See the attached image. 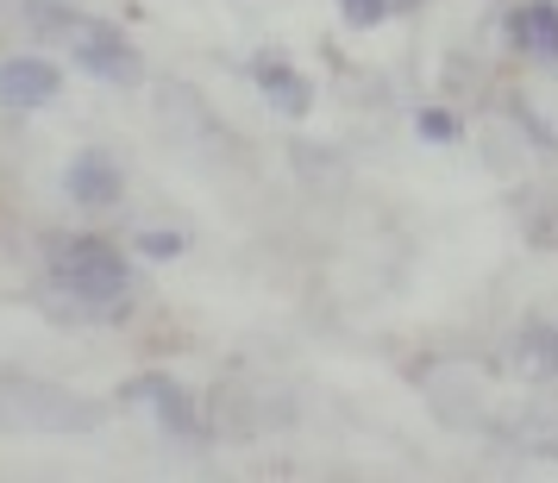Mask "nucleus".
I'll list each match as a JSON object with an SVG mask.
<instances>
[{
	"label": "nucleus",
	"instance_id": "1",
	"mask_svg": "<svg viewBox=\"0 0 558 483\" xmlns=\"http://www.w3.org/2000/svg\"><path fill=\"white\" fill-rule=\"evenodd\" d=\"M51 277L63 295H76L88 307H120L132 289V264L107 239L95 232H76V239H57L51 245Z\"/></svg>",
	"mask_w": 558,
	"mask_h": 483
},
{
	"label": "nucleus",
	"instance_id": "2",
	"mask_svg": "<svg viewBox=\"0 0 558 483\" xmlns=\"http://www.w3.org/2000/svg\"><path fill=\"white\" fill-rule=\"evenodd\" d=\"M70 51L88 76L113 82V88H138L145 82V57L132 51L113 26H88V20H70Z\"/></svg>",
	"mask_w": 558,
	"mask_h": 483
},
{
	"label": "nucleus",
	"instance_id": "3",
	"mask_svg": "<svg viewBox=\"0 0 558 483\" xmlns=\"http://www.w3.org/2000/svg\"><path fill=\"white\" fill-rule=\"evenodd\" d=\"M63 76H57V63L45 57H7L0 63V107H13V113H32V107H51Z\"/></svg>",
	"mask_w": 558,
	"mask_h": 483
},
{
	"label": "nucleus",
	"instance_id": "4",
	"mask_svg": "<svg viewBox=\"0 0 558 483\" xmlns=\"http://www.w3.org/2000/svg\"><path fill=\"white\" fill-rule=\"evenodd\" d=\"M63 189H70L76 207H113L126 182H120V164H113L107 152H76L70 170H63Z\"/></svg>",
	"mask_w": 558,
	"mask_h": 483
},
{
	"label": "nucleus",
	"instance_id": "5",
	"mask_svg": "<svg viewBox=\"0 0 558 483\" xmlns=\"http://www.w3.org/2000/svg\"><path fill=\"white\" fill-rule=\"evenodd\" d=\"M508 45L527 51V57H539V63H553L558 57V7L553 0H527V7H514V20H508Z\"/></svg>",
	"mask_w": 558,
	"mask_h": 483
},
{
	"label": "nucleus",
	"instance_id": "6",
	"mask_svg": "<svg viewBox=\"0 0 558 483\" xmlns=\"http://www.w3.org/2000/svg\"><path fill=\"white\" fill-rule=\"evenodd\" d=\"M252 82L264 88V101L277 107V113H289V120H302L307 107H314V88H307L302 70H289V63H277V57H257L252 63Z\"/></svg>",
	"mask_w": 558,
	"mask_h": 483
},
{
	"label": "nucleus",
	"instance_id": "7",
	"mask_svg": "<svg viewBox=\"0 0 558 483\" xmlns=\"http://www.w3.org/2000/svg\"><path fill=\"white\" fill-rule=\"evenodd\" d=\"M126 402L151 408V414H157L170 433H189V427H195V408H189V396H182V383H170V377H138V383L126 389Z\"/></svg>",
	"mask_w": 558,
	"mask_h": 483
},
{
	"label": "nucleus",
	"instance_id": "8",
	"mask_svg": "<svg viewBox=\"0 0 558 483\" xmlns=\"http://www.w3.org/2000/svg\"><path fill=\"white\" fill-rule=\"evenodd\" d=\"M339 7H345V20H352V26H383L396 7H414V0H339Z\"/></svg>",
	"mask_w": 558,
	"mask_h": 483
},
{
	"label": "nucleus",
	"instance_id": "9",
	"mask_svg": "<svg viewBox=\"0 0 558 483\" xmlns=\"http://www.w3.org/2000/svg\"><path fill=\"white\" fill-rule=\"evenodd\" d=\"M414 126H421V138H427V145H458V132H464V126H458V113H439V107H427Z\"/></svg>",
	"mask_w": 558,
	"mask_h": 483
},
{
	"label": "nucleus",
	"instance_id": "10",
	"mask_svg": "<svg viewBox=\"0 0 558 483\" xmlns=\"http://www.w3.org/2000/svg\"><path fill=\"white\" fill-rule=\"evenodd\" d=\"M138 245H145V257H177V252H182V239H177V232H145Z\"/></svg>",
	"mask_w": 558,
	"mask_h": 483
},
{
	"label": "nucleus",
	"instance_id": "11",
	"mask_svg": "<svg viewBox=\"0 0 558 483\" xmlns=\"http://www.w3.org/2000/svg\"><path fill=\"white\" fill-rule=\"evenodd\" d=\"M533 352H539V364L558 377V327H546V333H533Z\"/></svg>",
	"mask_w": 558,
	"mask_h": 483
}]
</instances>
